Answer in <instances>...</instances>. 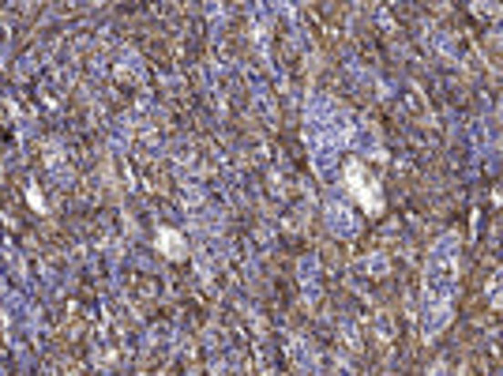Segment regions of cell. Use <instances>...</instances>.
Returning <instances> with one entry per match:
<instances>
[{
	"instance_id": "obj_1",
	"label": "cell",
	"mask_w": 503,
	"mask_h": 376,
	"mask_svg": "<svg viewBox=\"0 0 503 376\" xmlns=\"http://www.w3.org/2000/svg\"><path fill=\"white\" fill-rule=\"evenodd\" d=\"M455 290H458V237L447 234L432 248L428 271H425V335L447 328Z\"/></svg>"
}]
</instances>
